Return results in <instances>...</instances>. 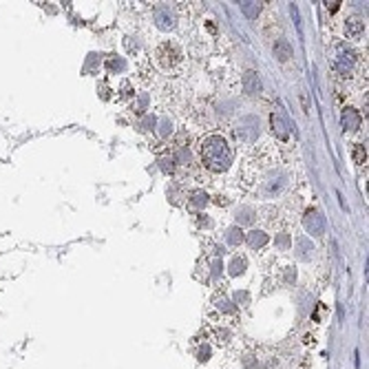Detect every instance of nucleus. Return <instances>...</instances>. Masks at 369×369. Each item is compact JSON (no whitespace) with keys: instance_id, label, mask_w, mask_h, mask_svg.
I'll use <instances>...</instances> for the list:
<instances>
[{"instance_id":"1","label":"nucleus","mask_w":369,"mask_h":369,"mask_svg":"<svg viewBox=\"0 0 369 369\" xmlns=\"http://www.w3.org/2000/svg\"><path fill=\"white\" fill-rule=\"evenodd\" d=\"M201 159L206 168L215 173H223L232 164V150L221 135H208L201 142Z\"/></svg>"},{"instance_id":"2","label":"nucleus","mask_w":369,"mask_h":369,"mask_svg":"<svg viewBox=\"0 0 369 369\" xmlns=\"http://www.w3.org/2000/svg\"><path fill=\"white\" fill-rule=\"evenodd\" d=\"M259 131H261V122H259L257 115H245V117H241L237 122V129H234V133H237V137L241 142H255L259 137Z\"/></svg>"},{"instance_id":"3","label":"nucleus","mask_w":369,"mask_h":369,"mask_svg":"<svg viewBox=\"0 0 369 369\" xmlns=\"http://www.w3.org/2000/svg\"><path fill=\"white\" fill-rule=\"evenodd\" d=\"M303 226L312 237H320V234H325V217H323V213H318L316 208L307 210L305 217H303Z\"/></svg>"},{"instance_id":"4","label":"nucleus","mask_w":369,"mask_h":369,"mask_svg":"<svg viewBox=\"0 0 369 369\" xmlns=\"http://www.w3.org/2000/svg\"><path fill=\"white\" fill-rule=\"evenodd\" d=\"M155 22L159 29L171 31V29L177 27V16L171 11V7H157L155 9Z\"/></svg>"},{"instance_id":"5","label":"nucleus","mask_w":369,"mask_h":369,"mask_svg":"<svg viewBox=\"0 0 369 369\" xmlns=\"http://www.w3.org/2000/svg\"><path fill=\"white\" fill-rule=\"evenodd\" d=\"M283 186H285V177L283 175H272V177L265 181L263 184V188H261V192H263V197H276L279 192L283 190Z\"/></svg>"},{"instance_id":"6","label":"nucleus","mask_w":369,"mask_h":369,"mask_svg":"<svg viewBox=\"0 0 369 369\" xmlns=\"http://www.w3.org/2000/svg\"><path fill=\"white\" fill-rule=\"evenodd\" d=\"M270 122H272V131H274L276 135H279V137H288V133H290V129H292V126H290L285 113H281V111L272 113Z\"/></svg>"},{"instance_id":"7","label":"nucleus","mask_w":369,"mask_h":369,"mask_svg":"<svg viewBox=\"0 0 369 369\" xmlns=\"http://www.w3.org/2000/svg\"><path fill=\"white\" fill-rule=\"evenodd\" d=\"M354 62H356V53L354 51H341L336 58V69L341 71L343 75H347L349 71L354 69Z\"/></svg>"},{"instance_id":"8","label":"nucleus","mask_w":369,"mask_h":369,"mask_svg":"<svg viewBox=\"0 0 369 369\" xmlns=\"http://www.w3.org/2000/svg\"><path fill=\"white\" fill-rule=\"evenodd\" d=\"M243 91L248 95H257L261 93V80H259V73H255V71H248V73L243 75Z\"/></svg>"},{"instance_id":"9","label":"nucleus","mask_w":369,"mask_h":369,"mask_svg":"<svg viewBox=\"0 0 369 369\" xmlns=\"http://www.w3.org/2000/svg\"><path fill=\"white\" fill-rule=\"evenodd\" d=\"M294 248H296V252H299V259H303V261H307V259L314 255V243H312V239H307V237L296 239Z\"/></svg>"},{"instance_id":"10","label":"nucleus","mask_w":369,"mask_h":369,"mask_svg":"<svg viewBox=\"0 0 369 369\" xmlns=\"http://www.w3.org/2000/svg\"><path fill=\"white\" fill-rule=\"evenodd\" d=\"M274 56L279 58L281 62H288V60L294 56L292 45H290L288 40H276V45H274Z\"/></svg>"},{"instance_id":"11","label":"nucleus","mask_w":369,"mask_h":369,"mask_svg":"<svg viewBox=\"0 0 369 369\" xmlns=\"http://www.w3.org/2000/svg\"><path fill=\"white\" fill-rule=\"evenodd\" d=\"M343 126L347 131H356L360 126V115L358 111H354V108H345L343 113Z\"/></svg>"},{"instance_id":"12","label":"nucleus","mask_w":369,"mask_h":369,"mask_svg":"<svg viewBox=\"0 0 369 369\" xmlns=\"http://www.w3.org/2000/svg\"><path fill=\"white\" fill-rule=\"evenodd\" d=\"M345 31H347L349 38H360V35L365 33V22L358 20V18H352V20H347Z\"/></svg>"},{"instance_id":"13","label":"nucleus","mask_w":369,"mask_h":369,"mask_svg":"<svg viewBox=\"0 0 369 369\" xmlns=\"http://www.w3.org/2000/svg\"><path fill=\"white\" fill-rule=\"evenodd\" d=\"M237 221H239V226H250V223L255 221V210L248 208V206L239 208L237 210Z\"/></svg>"},{"instance_id":"14","label":"nucleus","mask_w":369,"mask_h":369,"mask_svg":"<svg viewBox=\"0 0 369 369\" xmlns=\"http://www.w3.org/2000/svg\"><path fill=\"white\" fill-rule=\"evenodd\" d=\"M239 7H241V11H243L248 18H257L259 11H261V5L252 3V0H243V3H239Z\"/></svg>"},{"instance_id":"15","label":"nucleus","mask_w":369,"mask_h":369,"mask_svg":"<svg viewBox=\"0 0 369 369\" xmlns=\"http://www.w3.org/2000/svg\"><path fill=\"white\" fill-rule=\"evenodd\" d=\"M248 243H250L252 248H261L268 243V234L261 232V230H255V232L248 234Z\"/></svg>"},{"instance_id":"16","label":"nucleus","mask_w":369,"mask_h":369,"mask_svg":"<svg viewBox=\"0 0 369 369\" xmlns=\"http://www.w3.org/2000/svg\"><path fill=\"white\" fill-rule=\"evenodd\" d=\"M226 241L230 245H239L241 241H243V232H241V228L237 226V228H230L228 232H226Z\"/></svg>"},{"instance_id":"17","label":"nucleus","mask_w":369,"mask_h":369,"mask_svg":"<svg viewBox=\"0 0 369 369\" xmlns=\"http://www.w3.org/2000/svg\"><path fill=\"white\" fill-rule=\"evenodd\" d=\"M230 274L232 276H239V274H243V270H245V259H241V257H237V259H232V263H230Z\"/></svg>"},{"instance_id":"18","label":"nucleus","mask_w":369,"mask_h":369,"mask_svg":"<svg viewBox=\"0 0 369 369\" xmlns=\"http://www.w3.org/2000/svg\"><path fill=\"white\" fill-rule=\"evenodd\" d=\"M188 197H190V203H192V206H199V208L208 203V195H206L203 190H192Z\"/></svg>"},{"instance_id":"19","label":"nucleus","mask_w":369,"mask_h":369,"mask_svg":"<svg viewBox=\"0 0 369 369\" xmlns=\"http://www.w3.org/2000/svg\"><path fill=\"white\" fill-rule=\"evenodd\" d=\"M354 157H356V164H365V159H367L365 146H356V153H354Z\"/></svg>"},{"instance_id":"20","label":"nucleus","mask_w":369,"mask_h":369,"mask_svg":"<svg viewBox=\"0 0 369 369\" xmlns=\"http://www.w3.org/2000/svg\"><path fill=\"white\" fill-rule=\"evenodd\" d=\"M150 126H155V117H153V115H148V117H144V122H142V129L150 131Z\"/></svg>"},{"instance_id":"21","label":"nucleus","mask_w":369,"mask_h":369,"mask_svg":"<svg viewBox=\"0 0 369 369\" xmlns=\"http://www.w3.org/2000/svg\"><path fill=\"white\" fill-rule=\"evenodd\" d=\"M173 131V126H171V122H168V119H164V122H161V137H166L168 133Z\"/></svg>"},{"instance_id":"22","label":"nucleus","mask_w":369,"mask_h":369,"mask_svg":"<svg viewBox=\"0 0 369 369\" xmlns=\"http://www.w3.org/2000/svg\"><path fill=\"white\" fill-rule=\"evenodd\" d=\"M325 7H327V11H338L341 3H338V0H332V3H325Z\"/></svg>"},{"instance_id":"23","label":"nucleus","mask_w":369,"mask_h":369,"mask_svg":"<svg viewBox=\"0 0 369 369\" xmlns=\"http://www.w3.org/2000/svg\"><path fill=\"white\" fill-rule=\"evenodd\" d=\"M276 243H279L281 248H288V245H290V237H288V234H281V237H279V241H276Z\"/></svg>"},{"instance_id":"24","label":"nucleus","mask_w":369,"mask_h":369,"mask_svg":"<svg viewBox=\"0 0 369 369\" xmlns=\"http://www.w3.org/2000/svg\"><path fill=\"white\" fill-rule=\"evenodd\" d=\"M219 307H221V310H228L230 312V303H228V301H219Z\"/></svg>"}]
</instances>
